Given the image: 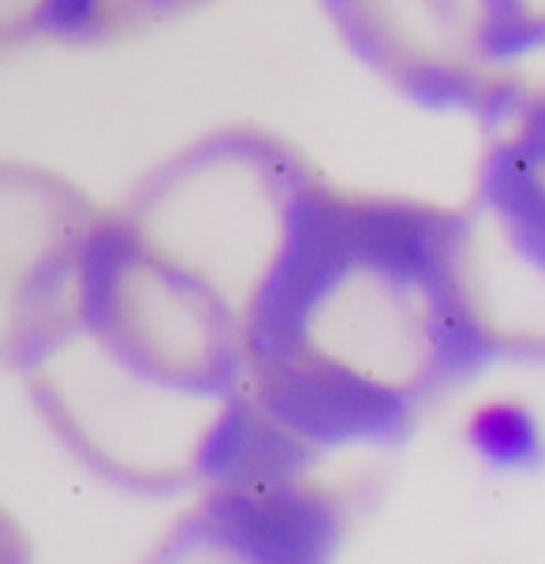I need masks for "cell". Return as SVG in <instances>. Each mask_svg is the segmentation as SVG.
<instances>
[{"label": "cell", "mask_w": 545, "mask_h": 564, "mask_svg": "<svg viewBox=\"0 0 545 564\" xmlns=\"http://www.w3.org/2000/svg\"><path fill=\"white\" fill-rule=\"evenodd\" d=\"M471 232L404 198L295 191L243 325V400L303 448L392 442L493 356Z\"/></svg>", "instance_id": "obj_1"}, {"label": "cell", "mask_w": 545, "mask_h": 564, "mask_svg": "<svg viewBox=\"0 0 545 564\" xmlns=\"http://www.w3.org/2000/svg\"><path fill=\"white\" fill-rule=\"evenodd\" d=\"M367 64L423 105L482 109L538 50L527 0H325Z\"/></svg>", "instance_id": "obj_2"}, {"label": "cell", "mask_w": 545, "mask_h": 564, "mask_svg": "<svg viewBox=\"0 0 545 564\" xmlns=\"http://www.w3.org/2000/svg\"><path fill=\"white\" fill-rule=\"evenodd\" d=\"M198 0H53L45 31L61 37H112L184 12Z\"/></svg>", "instance_id": "obj_3"}, {"label": "cell", "mask_w": 545, "mask_h": 564, "mask_svg": "<svg viewBox=\"0 0 545 564\" xmlns=\"http://www.w3.org/2000/svg\"><path fill=\"white\" fill-rule=\"evenodd\" d=\"M53 0H0V42H15V37L45 31L50 23Z\"/></svg>", "instance_id": "obj_4"}]
</instances>
